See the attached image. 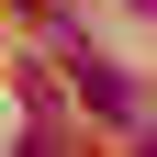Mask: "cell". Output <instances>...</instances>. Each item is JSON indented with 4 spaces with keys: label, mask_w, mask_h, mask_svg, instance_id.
<instances>
[{
    "label": "cell",
    "mask_w": 157,
    "mask_h": 157,
    "mask_svg": "<svg viewBox=\"0 0 157 157\" xmlns=\"http://www.w3.org/2000/svg\"><path fill=\"white\" fill-rule=\"evenodd\" d=\"M78 101L101 112L112 135H146V101H135V67H101L90 45H78Z\"/></svg>",
    "instance_id": "cell-1"
}]
</instances>
